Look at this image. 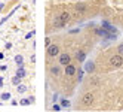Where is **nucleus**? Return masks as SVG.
Instances as JSON below:
<instances>
[{
    "label": "nucleus",
    "mask_w": 123,
    "mask_h": 112,
    "mask_svg": "<svg viewBox=\"0 0 123 112\" xmlns=\"http://www.w3.org/2000/svg\"><path fill=\"white\" fill-rule=\"evenodd\" d=\"M68 20H70V14L68 12H61L56 18H55V21H54V25L56 29H61V27H64V25L68 22Z\"/></svg>",
    "instance_id": "nucleus-1"
},
{
    "label": "nucleus",
    "mask_w": 123,
    "mask_h": 112,
    "mask_svg": "<svg viewBox=\"0 0 123 112\" xmlns=\"http://www.w3.org/2000/svg\"><path fill=\"white\" fill-rule=\"evenodd\" d=\"M110 64H111L113 67H122V66H123V55H120V54L111 55V58H110Z\"/></svg>",
    "instance_id": "nucleus-2"
},
{
    "label": "nucleus",
    "mask_w": 123,
    "mask_h": 112,
    "mask_svg": "<svg viewBox=\"0 0 123 112\" xmlns=\"http://www.w3.org/2000/svg\"><path fill=\"white\" fill-rule=\"evenodd\" d=\"M93 103V94L92 93H85L82 96V105L83 106H91Z\"/></svg>",
    "instance_id": "nucleus-3"
},
{
    "label": "nucleus",
    "mask_w": 123,
    "mask_h": 112,
    "mask_svg": "<svg viewBox=\"0 0 123 112\" xmlns=\"http://www.w3.org/2000/svg\"><path fill=\"white\" fill-rule=\"evenodd\" d=\"M58 63H59V66H67V64L71 63V57H70L67 52L59 54V55H58Z\"/></svg>",
    "instance_id": "nucleus-4"
},
{
    "label": "nucleus",
    "mask_w": 123,
    "mask_h": 112,
    "mask_svg": "<svg viewBox=\"0 0 123 112\" xmlns=\"http://www.w3.org/2000/svg\"><path fill=\"white\" fill-rule=\"evenodd\" d=\"M46 51H48V55L52 58L59 55V46L58 45H49V46H46Z\"/></svg>",
    "instance_id": "nucleus-5"
},
{
    "label": "nucleus",
    "mask_w": 123,
    "mask_h": 112,
    "mask_svg": "<svg viewBox=\"0 0 123 112\" xmlns=\"http://www.w3.org/2000/svg\"><path fill=\"white\" fill-rule=\"evenodd\" d=\"M65 75L67 76H73V75H76V72H77V69H76V66L74 64H71V63H70V64H67L65 66Z\"/></svg>",
    "instance_id": "nucleus-6"
},
{
    "label": "nucleus",
    "mask_w": 123,
    "mask_h": 112,
    "mask_svg": "<svg viewBox=\"0 0 123 112\" xmlns=\"http://www.w3.org/2000/svg\"><path fill=\"white\" fill-rule=\"evenodd\" d=\"M102 27H104L105 30H107V31H113L114 34L117 33V29H116V27H113V25H110L107 21H102Z\"/></svg>",
    "instance_id": "nucleus-7"
},
{
    "label": "nucleus",
    "mask_w": 123,
    "mask_h": 112,
    "mask_svg": "<svg viewBox=\"0 0 123 112\" xmlns=\"http://www.w3.org/2000/svg\"><path fill=\"white\" fill-rule=\"evenodd\" d=\"M74 9H76V12H80V14H83V12L87 9V6H86V5H83V3H77V5L74 6Z\"/></svg>",
    "instance_id": "nucleus-8"
},
{
    "label": "nucleus",
    "mask_w": 123,
    "mask_h": 112,
    "mask_svg": "<svg viewBox=\"0 0 123 112\" xmlns=\"http://www.w3.org/2000/svg\"><path fill=\"white\" fill-rule=\"evenodd\" d=\"M50 73L54 75V76H59L61 75V67L59 66H52L50 67Z\"/></svg>",
    "instance_id": "nucleus-9"
},
{
    "label": "nucleus",
    "mask_w": 123,
    "mask_h": 112,
    "mask_svg": "<svg viewBox=\"0 0 123 112\" xmlns=\"http://www.w3.org/2000/svg\"><path fill=\"white\" fill-rule=\"evenodd\" d=\"M25 75H27V72H25L24 66H19L18 69H16V76H19V78H24Z\"/></svg>",
    "instance_id": "nucleus-10"
},
{
    "label": "nucleus",
    "mask_w": 123,
    "mask_h": 112,
    "mask_svg": "<svg viewBox=\"0 0 123 112\" xmlns=\"http://www.w3.org/2000/svg\"><path fill=\"white\" fill-rule=\"evenodd\" d=\"M85 70H86V72H93V70H95V64H93L92 61H87V63L85 64Z\"/></svg>",
    "instance_id": "nucleus-11"
},
{
    "label": "nucleus",
    "mask_w": 123,
    "mask_h": 112,
    "mask_svg": "<svg viewBox=\"0 0 123 112\" xmlns=\"http://www.w3.org/2000/svg\"><path fill=\"white\" fill-rule=\"evenodd\" d=\"M15 63L18 64V67H19V66H24V57H22L21 54L15 55Z\"/></svg>",
    "instance_id": "nucleus-12"
},
{
    "label": "nucleus",
    "mask_w": 123,
    "mask_h": 112,
    "mask_svg": "<svg viewBox=\"0 0 123 112\" xmlns=\"http://www.w3.org/2000/svg\"><path fill=\"white\" fill-rule=\"evenodd\" d=\"M76 58L80 63H83L85 61V52H83V51H77V52H76Z\"/></svg>",
    "instance_id": "nucleus-13"
},
{
    "label": "nucleus",
    "mask_w": 123,
    "mask_h": 112,
    "mask_svg": "<svg viewBox=\"0 0 123 112\" xmlns=\"http://www.w3.org/2000/svg\"><path fill=\"white\" fill-rule=\"evenodd\" d=\"M0 99H2V102H6L11 99V93H2L0 94Z\"/></svg>",
    "instance_id": "nucleus-14"
},
{
    "label": "nucleus",
    "mask_w": 123,
    "mask_h": 112,
    "mask_svg": "<svg viewBox=\"0 0 123 112\" xmlns=\"http://www.w3.org/2000/svg\"><path fill=\"white\" fill-rule=\"evenodd\" d=\"M59 105L62 106V108H70V105H71V103H70L67 99H61V102H59Z\"/></svg>",
    "instance_id": "nucleus-15"
},
{
    "label": "nucleus",
    "mask_w": 123,
    "mask_h": 112,
    "mask_svg": "<svg viewBox=\"0 0 123 112\" xmlns=\"http://www.w3.org/2000/svg\"><path fill=\"white\" fill-rule=\"evenodd\" d=\"M16 90H18V93H25L27 91V85L19 84V85H16Z\"/></svg>",
    "instance_id": "nucleus-16"
},
{
    "label": "nucleus",
    "mask_w": 123,
    "mask_h": 112,
    "mask_svg": "<svg viewBox=\"0 0 123 112\" xmlns=\"http://www.w3.org/2000/svg\"><path fill=\"white\" fill-rule=\"evenodd\" d=\"M21 79H22V78H19V76L15 75L13 78H12V84H13V85H19V84H21Z\"/></svg>",
    "instance_id": "nucleus-17"
},
{
    "label": "nucleus",
    "mask_w": 123,
    "mask_h": 112,
    "mask_svg": "<svg viewBox=\"0 0 123 112\" xmlns=\"http://www.w3.org/2000/svg\"><path fill=\"white\" fill-rule=\"evenodd\" d=\"M28 103H31V100H30V99H22V100L19 102V105H22V106H27Z\"/></svg>",
    "instance_id": "nucleus-18"
},
{
    "label": "nucleus",
    "mask_w": 123,
    "mask_h": 112,
    "mask_svg": "<svg viewBox=\"0 0 123 112\" xmlns=\"http://www.w3.org/2000/svg\"><path fill=\"white\" fill-rule=\"evenodd\" d=\"M83 73H85V70H82V69H80V70H77V79H79V81H82Z\"/></svg>",
    "instance_id": "nucleus-19"
},
{
    "label": "nucleus",
    "mask_w": 123,
    "mask_h": 112,
    "mask_svg": "<svg viewBox=\"0 0 123 112\" xmlns=\"http://www.w3.org/2000/svg\"><path fill=\"white\" fill-rule=\"evenodd\" d=\"M52 109H54V111H56V112H58V111H61V109H62V106H61V105H56V103H55V105L52 106Z\"/></svg>",
    "instance_id": "nucleus-20"
},
{
    "label": "nucleus",
    "mask_w": 123,
    "mask_h": 112,
    "mask_svg": "<svg viewBox=\"0 0 123 112\" xmlns=\"http://www.w3.org/2000/svg\"><path fill=\"white\" fill-rule=\"evenodd\" d=\"M34 33H36L34 30H33V31H30V33H27V34H25V39H31V37L34 36Z\"/></svg>",
    "instance_id": "nucleus-21"
},
{
    "label": "nucleus",
    "mask_w": 123,
    "mask_h": 112,
    "mask_svg": "<svg viewBox=\"0 0 123 112\" xmlns=\"http://www.w3.org/2000/svg\"><path fill=\"white\" fill-rule=\"evenodd\" d=\"M117 51H119V54H120V55H123V44H120V45L117 46Z\"/></svg>",
    "instance_id": "nucleus-22"
},
{
    "label": "nucleus",
    "mask_w": 123,
    "mask_h": 112,
    "mask_svg": "<svg viewBox=\"0 0 123 112\" xmlns=\"http://www.w3.org/2000/svg\"><path fill=\"white\" fill-rule=\"evenodd\" d=\"M45 45H46V46H49V45H50V39H49V37H46V39H45Z\"/></svg>",
    "instance_id": "nucleus-23"
},
{
    "label": "nucleus",
    "mask_w": 123,
    "mask_h": 112,
    "mask_svg": "<svg viewBox=\"0 0 123 112\" xmlns=\"http://www.w3.org/2000/svg\"><path fill=\"white\" fill-rule=\"evenodd\" d=\"M6 69H7V66H6V64H3V66H0V70H2V72H5Z\"/></svg>",
    "instance_id": "nucleus-24"
},
{
    "label": "nucleus",
    "mask_w": 123,
    "mask_h": 112,
    "mask_svg": "<svg viewBox=\"0 0 123 112\" xmlns=\"http://www.w3.org/2000/svg\"><path fill=\"white\" fill-rule=\"evenodd\" d=\"M12 48V44H11V42H7V44H6V49H11Z\"/></svg>",
    "instance_id": "nucleus-25"
},
{
    "label": "nucleus",
    "mask_w": 123,
    "mask_h": 112,
    "mask_svg": "<svg viewBox=\"0 0 123 112\" xmlns=\"http://www.w3.org/2000/svg\"><path fill=\"white\" fill-rule=\"evenodd\" d=\"M11 103H12V105H13V106H16V105H18V102H16L15 99H12V100H11Z\"/></svg>",
    "instance_id": "nucleus-26"
},
{
    "label": "nucleus",
    "mask_w": 123,
    "mask_h": 112,
    "mask_svg": "<svg viewBox=\"0 0 123 112\" xmlns=\"http://www.w3.org/2000/svg\"><path fill=\"white\" fill-rule=\"evenodd\" d=\"M3 82H5V79L2 78V76H0V87H3Z\"/></svg>",
    "instance_id": "nucleus-27"
},
{
    "label": "nucleus",
    "mask_w": 123,
    "mask_h": 112,
    "mask_svg": "<svg viewBox=\"0 0 123 112\" xmlns=\"http://www.w3.org/2000/svg\"><path fill=\"white\" fill-rule=\"evenodd\" d=\"M3 58V52H0V60H2Z\"/></svg>",
    "instance_id": "nucleus-28"
}]
</instances>
